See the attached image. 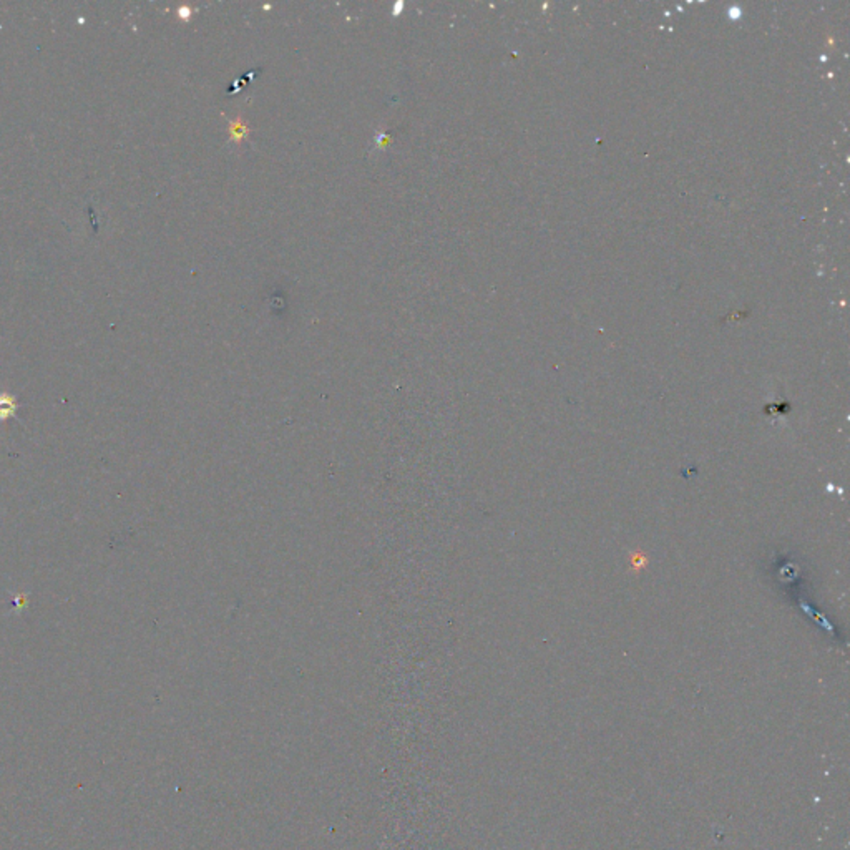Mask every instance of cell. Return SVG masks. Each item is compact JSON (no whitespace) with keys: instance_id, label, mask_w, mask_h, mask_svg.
I'll return each instance as SVG.
<instances>
[{"instance_id":"7a4b0ae2","label":"cell","mask_w":850,"mask_h":850,"mask_svg":"<svg viewBox=\"0 0 850 850\" xmlns=\"http://www.w3.org/2000/svg\"><path fill=\"white\" fill-rule=\"evenodd\" d=\"M230 133L232 141H241L245 136H247V126L240 120H235L230 123Z\"/></svg>"},{"instance_id":"6da1fadb","label":"cell","mask_w":850,"mask_h":850,"mask_svg":"<svg viewBox=\"0 0 850 850\" xmlns=\"http://www.w3.org/2000/svg\"><path fill=\"white\" fill-rule=\"evenodd\" d=\"M17 402H15V397L14 396H9V394H4L0 392V421H7L9 417H15V414H17Z\"/></svg>"}]
</instances>
